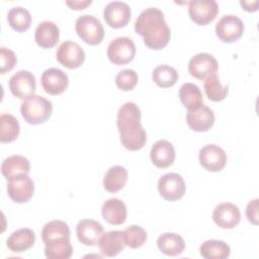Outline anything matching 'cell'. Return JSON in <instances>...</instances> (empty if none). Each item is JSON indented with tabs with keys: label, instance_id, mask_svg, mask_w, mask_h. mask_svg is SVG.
Instances as JSON below:
<instances>
[{
	"label": "cell",
	"instance_id": "cell-39",
	"mask_svg": "<svg viewBox=\"0 0 259 259\" xmlns=\"http://www.w3.org/2000/svg\"><path fill=\"white\" fill-rule=\"evenodd\" d=\"M92 3L91 0H67L66 4L71 8L75 10H81L85 9L87 6H89Z\"/></svg>",
	"mask_w": 259,
	"mask_h": 259
},
{
	"label": "cell",
	"instance_id": "cell-10",
	"mask_svg": "<svg viewBox=\"0 0 259 259\" xmlns=\"http://www.w3.org/2000/svg\"><path fill=\"white\" fill-rule=\"evenodd\" d=\"M218 69L217 59L207 53L196 54L188 63L189 74L198 80H205L209 76L217 75Z\"/></svg>",
	"mask_w": 259,
	"mask_h": 259
},
{
	"label": "cell",
	"instance_id": "cell-21",
	"mask_svg": "<svg viewBox=\"0 0 259 259\" xmlns=\"http://www.w3.org/2000/svg\"><path fill=\"white\" fill-rule=\"evenodd\" d=\"M102 218L110 225L119 226L126 220V206L119 198H109L105 200L101 207Z\"/></svg>",
	"mask_w": 259,
	"mask_h": 259
},
{
	"label": "cell",
	"instance_id": "cell-38",
	"mask_svg": "<svg viewBox=\"0 0 259 259\" xmlns=\"http://www.w3.org/2000/svg\"><path fill=\"white\" fill-rule=\"evenodd\" d=\"M258 198H255L251 201H249L247 207H246V217L250 223L253 225H258V219H259V213H258Z\"/></svg>",
	"mask_w": 259,
	"mask_h": 259
},
{
	"label": "cell",
	"instance_id": "cell-15",
	"mask_svg": "<svg viewBox=\"0 0 259 259\" xmlns=\"http://www.w3.org/2000/svg\"><path fill=\"white\" fill-rule=\"evenodd\" d=\"M186 122L194 132H207L214 123L213 111L208 106L201 104L194 109L187 110Z\"/></svg>",
	"mask_w": 259,
	"mask_h": 259
},
{
	"label": "cell",
	"instance_id": "cell-31",
	"mask_svg": "<svg viewBox=\"0 0 259 259\" xmlns=\"http://www.w3.org/2000/svg\"><path fill=\"white\" fill-rule=\"evenodd\" d=\"M7 21L14 30L23 32L30 27L31 14L27 9L21 6H15L8 11Z\"/></svg>",
	"mask_w": 259,
	"mask_h": 259
},
{
	"label": "cell",
	"instance_id": "cell-23",
	"mask_svg": "<svg viewBox=\"0 0 259 259\" xmlns=\"http://www.w3.org/2000/svg\"><path fill=\"white\" fill-rule=\"evenodd\" d=\"M35 242V234L31 229L22 228L14 231L6 240L7 248L14 253H21L31 248Z\"/></svg>",
	"mask_w": 259,
	"mask_h": 259
},
{
	"label": "cell",
	"instance_id": "cell-35",
	"mask_svg": "<svg viewBox=\"0 0 259 259\" xmlns=\"http://www.w3.org/2000/svg\"><path fill=\"white\" fill-rule=\"evenodd\" d=\"M123 235L125 245L132 249H138L142 247L148 239L147 232L142 227L137 225H132L127 227L123 231Z\"/></svg>",
	"mask_w": 259,
	"mask_h": 259
},
{
	"label": "cell",
	"instance_id": "cell-7",
	"mask_svg": "<svg viewBox=\"0 0 259 259\" xmlns=\"http://www.w3.org/2000/svg\"><path fill=\"white\" fill-rule=\"evenodd\" d=\"M34 183L28 174H19L8 179L7 193L16 203H25L33 195Z\"/></svg>",
	"mask_w": 259,
	"mask_h": 259
},
{
	"label": "cell",
	"instance_id": "cell-6",
	"mask_svg": "<svg viewBox=\"0 0 259 259\" xmlns=\"http://www.w3.org/2000/svg\"><path fill=\"white\" fill-rule=\"evenodd\" d=\"M185 182L178 173H166L159 178L158 191L160 195L169 201H176L183 197L185 193Z\"/></svg>",
	"mask_w": 259,
	"mask_h": 259
},
{
	"label": "cell",
	"instance_id": "cell-12",
	"mask_svg": "<svg viewBox=\"0 0 259 259\" xmlns=\"http://www.w3.org/2000/svg\"><path fill=\"white\" fill-rule=\"evenodd\" d=\"M36 81L34 75L27 70H19L9 79V89L13 96L26 99L34 94Z\"/></svg>",
	"mask_w": 259,
	"mask_h": 259
},
{
	"label": "cell",
	"instance_id": "cell-32",
	"mask_svg": "<svg viewBox=\"0 0 259 259\" xmlns=\"http://www.w3.org/2000/svg\"><path fill=\"white\" fill-rule=\"evenodd\" d=\"M20 125L16 117L9 113H3L0 116V142L11 143L18 137Z\"/></svg>",
	"mask_w": 259,
	"mask_h": 259
},
{
	"label": "cell",
	"instance_id": "cell-25",
	"mask_svg": "<svg viewBox=\"0 0 259 259\" xmlns=\"http://www.w3.org/2000/svg\"><path fill=\"white\" fill-rule=\"evenodd\" d=\"M30 171V163L29 161L20 155L9 156L3 160L1 164V172L2 175L10 179L13 176L19 174H28Z\"/></svg>",
	"mask_w": 259,
	"mask_h": 259
},
{
	"label": "cell",
	"instance_id": "cell-18",
	"mask_svg": "<svg viewBox=\"0 0 259 259\" xmlns=\"http://www.w3.org/2000/svg\"><path fill=\"white\" fill-rule=\"evenodd\" d=\"M104 233L103 227L97 221L91 219L81 220L76 226V235L83 245L96 246Z\"/></svg>",
	"mask_w": 259,
	"mask_h": 259
},
{
	"label": "cell",
	"instance_id": "cell-36",
	"mask_svg": "<svg viewBox=\"0 0 259 259\" xmlns=\"http://www.w3.org/2000/svg\"><path fill=\"white\" fill-rule=\"evenodd\" d=\"M139 77L135 70L124 69L117 73L115 77V84L118 89L122 91H131L138 84Z\"/></svg>",
	"mask_w": 259,
	"mask_h": 259
},
{
	"label": "cell",
	"instance_id": "cell-29",
	"mask_svg": "<svg viewBox=\"0 0 259 259\" xmlns=\"http://www.w3.org/2000/svg\"><path fill=\"white\" fill-rule=\"evenodd\" d=\"M179 98L187 110L194 109L203 104L202 93L199 87L193 83H184L179 89Z\"/></svg>",
	"mask_w": 259,
	"mask_h": 259
},
{
	"label": "cell",
	"instance_id": "cell-8",
	"mask_svg": "<svg viewBox=\"0 0 259 259\" xmlns=\"http://www.w3.org/2000/svg\"><path fill=\"white\" fill-rule=\"evenodd\" d=\"M245 26L241 18L233 14H227L221 17L215 24V33L218 37L224 42H234L238 40L243 32Z\"/></svg>",
	"mask_w": 259,
	"mask_h": 259
},
{
	"label": "cell",
	"instance_id": "cell-16",
	"mask_svg": "<svg viewBox=\"0 0 259 259\" xmlns=\"http://www.w3.org/2000/svg\"><path fill=\"white\" fill-rule=\"evenodd\" d=\"M212 220L222 229H233L241 221V212L237 205L232 202H223L215 206Z\"/></svg>",
	"mask_w": 259,
	"mask_h": 259
},
{
	"label": "cell",
	"instance_id": "cell-9",
	"mask_svg": "<svg viewBox=\"0 0 259 259\" xmlns=\"http://www.w3.org/2000/svg\"><path fill=\"white\" fill-rule=\"evenodd\" d=\"M219 13V4L214 0H191L188 2V14L198 25L211 22Z\"/></svg>",
	"mask_w": 259,
	"mask_h": 259
},
{
	"label": "cell",
	"instance_id": "cell-24",
	"mask_svg": "<svg viewBox=\"0 0 259 259\" xmlns=\"http://www.w3.org/2000/svg\"><path fill=\"white\" fill-rule=\"evenodd\" d=\"M127 170L124 167L120 165L111 166L103 178L104 189L110 193L121 190L127 181Z\"/></svg>",
	"mask_w": 259,
	"mask_h": 259
},
{
	"label": "cell",
	"instance_id": "cell-28",
	"mask_svg": "<svg viewBox=\"0 0 259 259\" xmlns=\"http://www.w3.org/2000/svg\"><path fill=\"white\" fill-rule=\"evenodd\" d=\"M199 252L205 259H226L231 254V248L224 241L207 240L200 245Z\"/></svg>",
	"mask_w": 259,
	"mask_h": 259
},
{
	"label": "cell",
	"instance_id": "cell-37",
	"mask_svg": "<svg viewBox=\"0 0 259 259\" xmlns=\"http://www.w3.org/2000/svg\"><path fill=\"white\" fill-rule=\"evenodd\" d=\"M17 63L16 55L10 49L5 47L0 48V73L5 74L11 71Z\"/></svg>",
	"mask_w": 259,
	"mask_h": 259
},
{
	"label": "cell",
	"instance_id": "cell-17",
	"mask_svg": "<svg viewBox=\"0 0 259 259\" xmlns=\"http://www.w3.org/2000/svg\"><path fill=\"white\" fill-rule=\"evenodd\" d=\"M40 81L44 90L51 95H59L63 93L69 85L67 74L58 68L47 69L42 73Z\"/></svg>",
	"mask_w": 259,
	"mask_h": 259
},
{
	"label": "cell",
	"instance_id": "cell-2",
	"mask_svg": "<svg viewBox=\"0 0 259 259\" xmlns=\"http://www.w3.org/2000/svg\"><path fill=\"white\" fill-rule=\"evenodd\" d=\"M116 125L122 146L130 151L141 150L147 142V133L141 124V110L132 101L122 104L117 112Z\"/></svg>",
	"mask_w": 259,
	"mask_h": 259
},
{
	"label": "cell",
	"instance_id": "cell-33",
	"mask_svg": "<svg viewBox=\"0 0 259 259\" xmlns=\"http://www.w3.org/2000/svg\"><path fill=\"white\" fill-rule=\"evenodd\" d=\"M153 81L161 88L172 87L178 80L177 71L168 65L157 66L152 74Z\"/></svg>",
	"mask_w": 259,
	"mask_h": 259
},
{
	"label": "cell",
	"instance_id": "cell-14",
	"mask_svg": "<svg viewBox=\"0 0 259 259\" xmlns=\"http://www.w3.org/2000/svg\"><path fill=\"white\" fill-rule=\"evenodd\" d=\"M132 15V10L125 2L112 1L105 5L103 9V17L105 22L112 28L124 27Z\"/></svg>",
	"mask_w": 259,
	"mask_h": 259
},
{
	"label": "cell",
	"instance_id": "cell-3",
	"mask_svg": "<svg viewBox=\"0 0 259 259\" xmlns=\"http://www.w3.org/2000/svg\"><path fill=\"white\" fill-rule=\"evenodd\" d=\"M23 119L29 124H40L46 122L52 115V102L40 95H31L23 100L20 106Z\"/></svg>",
	"mask_w": 259,
	"mask_h": 259
},
{
	"label": "cell",
	"instance_id": "cell-13",
	"mask_svg": "<svg viewBox=\"0 0 259 259\" xmlns=\"http://www.w3.org/2000/svg\"><path fill=\"white\" fill-rule=\"evenodd\" d=\"M200 165L209 172L222 171L228 161L227 154L220 146L208 144L202 147L198 155Z\"/></svg>",
	"mask_w": 259,
	"mask_h": 259
},
{
	"label": "cell",
	"instance_id": "cell-22",
	"mask_svg": "<svg viewBox=\"0 0 259 259\" xmlns=\"http://www.w3.org/2000/svg\"><path fill=\"white\" fill-rule=\"evenodd\" d=\"M60 38V29L53 21H42L38 23L34 31V39L37 46L42 49H50L57 45Z\"/></svg>",
	"mask_w": 259,
	"mask_h": 259
},
{
	"label": "cell",
	"instance_id": "cell-34",
	"mask_svg": "<svg viewBox=\"0 0 259 259\" xmlns=\"http://www.w3.org/2000/svg\"><path fill=\"white\" fill-rule=\"evenodd\" d=\"M203 87H204V92L206 97L210 101H214V102L224 100L229 93V87L223 86L217 75L207 77L204 80Z\"/></svg>",
	"mask_w": 259,
	"mask_h": 259
},
{
	"label": "cell",
	"instance_id": "cell-11",
	"mask_svg": "<svg viewBox=\"0 0 259 259\" xmlns=\"http://www.w3.org/2000/svg\"><path fill=\"white\" fill-rule=\"evenodd\" d=\"M56 57L62 66L68 69H77L84 63L86 56L84 50L77 42L65 40L59 46Z\"/></svg>",
	"mask_w": 259,
	"mask_h": 259
},
{
	"label": "cell",
	"instance_id": "cell-27",
	"mask_svg": "<svg viewBox=\"0 0 259 259\" xmlns=\"http://www.w3.org/2000/svg\"><path fill=\"white\" fill-rule=\"evenodd\" d=\"M45 246V255L49 259H69L73 254V247L67 238L50 241Z\"/></svg>",
	"mask_w": 259,
	"mask_h": 259
},
{
	"label": "cell",
	"instance_id": "cell-20",
	"mask_svg": "<svg viewBox=\"0 0 259 259\" xmlns=\"http://www.w3.org/2000/svg\"><path fill=\"white\" fill-rule=\"evenodd\" d=\"M98 246L100 252L106 257H114L119 254L125 245L123 231H109L103 233L99 242Z\"/></svg>",
	"mask_w": 259,
	"mask_h": 259
},
{
	"label": "cell",
	"instance_id": "cell-1",
	"mask_svg": "<svg viewBox=\"0 0 259 259\" xmlns=\"http://www.w3.org/2000/svg\"><path fill=\"white\" fill-rule=\"evenodd\" d=\"M135 30L143 36L145 45L155 51L165 48L171 36L163 12L156 7L146 8L140 13L135 21Z\"/></svg>",
	"mask_w": 259,
	"mask_h": 259
},
{
	"label": "cell",
	"instance_id": "cell-30",
	"mask_svg": "<svg viewBox=\"0 0 259 259\" xmlns=\"http://www.w3.org/2000/svg\"><path fill=\"white\" fill-rule=\"evenodd\" d=\"M70 236L71 232L68 224L60 220H54L45 224L41 230V240L45 244L60 238L70 239Z\"/></svg>",
	"mask_w": 259,
	"mask_h": 259
},
{
	"label": "cell",
	"instance_id": "cell-4",
	"mask_svg": "<svg viewBox=\"0 0 259 259\" xmlns=\"http://www.w3.org/2000/svg\"><path fill=\"white\" fill-rule=\"evenodd\" d=\"M78 36L90 46L99 45L104 37V28L101 21L93 15L83 14L75 22Z\"/></svg>",
	"mask_w": 259,
	"mask_h": 259
},
{
	"label": "cell",
	"instance_id": "cell-40",
	"mask_svg": "<svg viewBox=\"0 0 259 259\" xmlns=\"http://www.w3.org/2000/svg\"><path fill=\"white\" fill-rule=\"evenodd\" d=\"M256 1H253L252 3L250 1H240V4L242 5V7L246 10V11H249V12H253V11H256L257 9L253 8L252 7V4H254Z\"/></svg>",
	"mask_w": 259,
	"mask_h": 259
},
{
	"label": "cell",
	"instance_id": "cell-19",
	"mask_svg": "<svg viewBox=\"0 0 259 259\" xmlns=\"http://www.w3.org/2000/svg\"><path fill=\"white\" fill-rule=\"evenodd\" d=\"M175 156L174 146L166 140L157 141L150 151L152 163L161 169L171 166L175 160Z\"/></svg>",
	"mask_w": 259,
	"mask_h": 259
},
{
	"label": "cell",
	"instance_id": "cell-26",
	"mask_svg": "<svg viewBox=\"0 0 259 259\" xmlns=\"http://www.w3.org/2000/svg\"><path fill=\"white\" fill-rule=\"evenodd\" d=\"M159 250L167 256L180 255L185 249L183 238L175 233H164L157 240Z\"/></svg>",
	"mask_w": 259,
	"mask_h": 259
},
{
	"label": "cell",
	"instance_id": "cell-5",
	"mask_svg": "<svg viewBox=\"0 0 259 259\" xmlns=\"http://www.w3.org/2000/svg\"><path fill=\"white\" fill-rule=\"evenodd\" d=\"M136 45L127 36H118L110 41L107 47V57L114 65H125L134 60Z\"/></svg>",
	"mask_w": 259,
	"mask_h": 259
}]
</instances>
